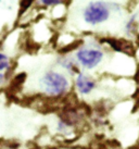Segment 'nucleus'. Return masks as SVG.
<instances>
[{
  "label": "nucleus",
  "instance_id": "obj_1",
  "mask_svg": "<svg viewBox=\"0 0 139 149\" xmlns=\"http://www.w3.org/2000/svg\"><path fill=\"white\" fill-rule=\"evenodd\" d=\"M40 83L45 91L50 96H61L69 88V82L65 76L53 71L47 72L42 76Z\"/></svg>",
  "mask_w": 139,
  "mask_h": 149
},
{
  "label": "nucleus",
  "instance_id": "obj_2",
  "mask_svg": "<svg viewBox=\"0 0 139 149\" xmlns=\"http://www.w3.org/2000/svg\"><path fill=\"white\" fill-rule=\"evenodd\" d=\"M110 17V10L102 2H91L84 11V20L91 25L106 21Z\"/></svg>",
  "mask_w": 139,
  "mask_h": 149
},
{
  "label": "nucleus",
  "instance_id": "obj_3",
  "mask_svg": "<svg viewBox=\"0 0 139 149\" xmlns=\"http://www.w3.org/2000/svg\"><path fill=\"white\" fill-rule=\"evenodd\" d=\"M78 62L86 69H94L101 62L103 58L102 51L98 49H81L76 54Z\"/></svg>",
  "mask_w": 139,
  "mask_h": 149
},
{
  "label": "nucleus",
  "instance_id": "obj_4",
  "mask_svg": "<svg viewBox=\"0 0 139 149\" xmlns=\"http://www.w3.org/2000/svg\"><path fill=\"white\" fill-rule=\"evenodd\" d=\"M102 42L110 45L115 51L117 52H124L127 54H134L135 49L129 42H126L124 39H116V38H103Z\"/></svg>",
  "mask_w": 139,
  "mask_h": 149
},
{
  "label": "nucleus",
  "instance_id": "obj_5",
  "mask_svg": "<svg viewBox=\"0 0 139 149\" xmlns=\"http://www.w3.org/2000/svg\"><path fill=\"white\" fill-rule=\"evenodd\" d=\"M96 87V82L92 79H90V76H87L85 74H78L76 77V88L77 91L83 94L87 95Z\"/></svg>",
  "mask_w": 139,
  "mask_h": 149
},
{
  "label": "nucleus",
  "instance_id": "obj_6",
  "mask_svg": "<svg viewBox=\"0 0 139 149\" xmlns=\"http://www.w3.org/2000/svg\"><path fill=\"white\" fill-rule=\"evenodd\" d=\"M9 65H10V60H9V58L4 54L0 52V81L3 77L2 72L6 70H8Z\"/></svg>",
  "mask_w": 139,
  "mask_h": 149
},
{
  "label": "nucleus",
  "instance_id": "obj_7",
  "mask_svg": "<svg viewBox=\"0 0 139 149\" xmlns=\"http://www.w3.org/2000/svg\"><path fill=\"white\" fill-rule=\"evenodd\" d=\"M41 3H44V4H49V6H53V4H59V3H61V1H41Z\"/></svg>",
  "mask_w": 139,
  "mask_h": 149
}]
</instances>
